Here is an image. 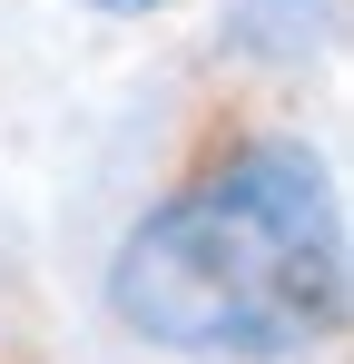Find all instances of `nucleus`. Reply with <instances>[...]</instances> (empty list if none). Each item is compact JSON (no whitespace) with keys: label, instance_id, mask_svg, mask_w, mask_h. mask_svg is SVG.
<instances>
[{"label":"nucleus","instance_id":"f257e3e1","mask_svg":"<svg viewBox=\"0 0 354 364\" xmlns=\"http://www.w3.org/2000/svg\"><path fill=\"white\" fill-rule=\"evenodd\" d=\"M345 296V187L305 128L217 148L109 256V315L187 364H305L335 345Z\"/></svg>","mask_w":354,"mask_h":364},{"label":"nucleus","instance_id":"f03ea898","mask_svg":"<svg viewBox=\"0 0 354 364\" xmlns=\"http://www.w3.org/2000/svg\"><path fill=\"white\" fill-rule=\"evenodd\" d=\"M79 10H99V20H148V10H177V0H79Z\"/></svg>","mask_w":354,"mask_h":364}]
</instances>
